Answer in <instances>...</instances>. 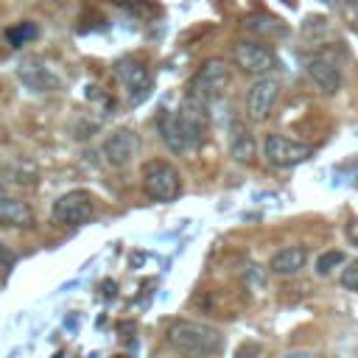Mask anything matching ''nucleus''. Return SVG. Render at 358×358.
Returning <instances> with one entry per match:
<instances>
[{
	"mask_svg": "<svg viewBox=\"0 0 358 358\" xmlns=\"http://www.w3.org/2000/svg\"><path fill=\"white\" fill-rule=\"evenodd\" d=\"M280 95V81L274 76H257L246 92V115L255 123H263L271 115V106Z\"/></svg>",
	"mask_w": 358,
	"mask_h": 358,
	"instance_id": "7",
	"label": "nucleus"
},
{
	"mask_svg": "<svg viewBox=\"0 0 358 358\" xmlns=\"http://www.w3.org/2000/svg\"><path fill=\"white\" fill-rule=\"evenodd\" d=\"M20 81L36 92H48V90H56L59 87V78L48 70V64H42L39 59H25L20 62V70H17Z\"/></svg>",
	"mask_w": 358,
	"mask_h": 358,
	"instance_id": "12",
	"label": "nucleus"
},
{
	"mask_svg": "<svg viewBox=\"0 0 358 358\" xmlns=\"http://www.w3.org/2000/svg\"><path fill=\"white\" fill-rule=\"evenodd\" d=\"M31 36H36V28H34V25H25V31H22V28L8 31V39H11L14 45H20V42H25V39H31Z\"/></svg>",
	"mask_w": 358,
	"mask_h": 358,
	"instance_id": "19",
	"label": "nucleus"
},
{
	"mask_svg": "<svg viewBox=\"0 0 358 358\" xmlns=\"http://www.w3.org/2000/svg\"><path fill=\"white\" fill-rule=\"evenodd\" d=\"M263 157L274 168H294V165H299V162H305V159L313 157V145L299 143V140H291L285 134H266V140H263Z\"/></svg>",
	"mask_w": 358,
	"mask_h": 358,
	"instance_id": "3",
	"label": "nucleus"
},
{
	"mask_svg": "<svg viewBox=\"0 0 358 358\" xmlns=\"http://www.w3.org/2000/svg\"><path fill=\"white\" fill-rule=\"evenodd\" d=\"M117 8L129 11V14H137V17H145L151 11V3L148 0H112Z\"/></svg>",
	"mask_w": 358,
	"mask_h": 358,
	"instance_id": "17",
	"label": "nucleus"
},
{
	"mask_svg": "<svg viewBox=\"0 0 358 358\" xmlns=\"http://www.w3.org/2000/svg\"><path fill=\"white\" fill-rule=\"evenodd\" d=\"M285 358H310L308 352H294V355H285Z\"/></svg>",
	"mask_w": 358,
	"mask_h": 358,
	"instance_id": "22",
	"label": "nucleus"
},
{
	"mask_svg": "<svg viewBox=\"0 0 358 358\" xmlns=\"http://www.w3.org/2000/svg\"><path fill=\"white\" fill-rule=\"evenodd\" d=\"M229 154H232L235 162H252V157H255V140H252L249 129L241 126V123L232 126V134H229Z\"/></svg>",
	"mask_w": 358,
	"mask_h": 358,
	"instance_id": "15",
	"label": "nucleus"
},
{
	"mask_svg": "<svg viewBox=\"0 0 358 358\" xmlns=\"http://www.w3.org/2000/svg\"><path fill=\"white\" fill-rule=\"evenodd\" d=\"M137 148H140V137H137L131 129H117V131H112V134L103 140L101 154H103L106 165L123 168V165L137 154Z\"/></svg>",
	"mask_w": 358,
	"mask_h": 358,
	"instance_id": "8",
	"label": "nucleus"
},
{
	"mask_svg": "<svg viewBox=\"0 0 358 358\" xmlns=\"http://www.w3.org/2000/svg\"><path fill=\"white\" fill-rule=\"evenodd\" d=\"M341 3H344V11H350V14L358 17V0H341Z\"/></svg>",
	"mask_w": 358,
	"mask_h": 358,
	"instance_id": "21",
	"label": "nucleus"
},
{
	"mask_svg": "<svg viewBox=\"0 0 358 358\" xmlns=\"http://www.w3.org/2000/svg\"><path fill=\"white\" fill-rule=\"evenodd\" d=\"M341 285L347 291H355L358 294V260H352V263H347L341 268Z\"/></svg>",
	"mask_w": 358,
	"mask_h": 358,
	"instance_id": "18",
	"label": "nucleus"
},
{
	"mask_svg": "<svg viewBox=\"0 0 358 358\" xmlns=\"http://www.w3.org/2000/svg\"><path fill=\"white\" fill-rule=\"evenodd\" d=\"M143 190L151 201H173L182 193V176L171 162L151 159L143 165Z\"/></svg>",
	"mask_w": 358,
	"mask_h": 358,
	"instance_id": "2",
	"label": "nucleus"
},
{
	"mask_svg": "<svg viewBox=\"0 0 358 358\" xmlns=\"http://www.w3.org/2000/svg\"><path fill=\"white\" fill-rule=\"evenodd\" d=\"M305 73L310 76V81L324 92V95H336L341 90V70L336 67L333 59L316 53V56H305Z\"/></svg>",
	"mask_w": 358,
	"mask_h": 358,
	"instance_id": "9",
	"label": "nucleus"
},
{
	"mask_svg": "<svg viewBox=\"0 0 358 358\" xmlns=\"http://www.w3.org/2000/svg\"><path fill=\"white\" fill-rule=\"evenodd\" d=\"M159 134H162V143L168 145V151H173V154H190V151H196V143L182 129L176 112H165L159 117Z\"/></svg>",
	"mask_w": 358,
	"mask_h": 358,
	"instance_id": "11",
	"label": "nucleus"
},
{
	"mask_svg": "<svg viewBox=\"0 0 358 358\" xmlns=\"http://www.w3.org/2000/svg\"><path fill=\"white\" fill-rule=\"evenodd\" d=\"M0 227H34V210L28 201L0 196Z\"/></svg>",
	"mask_w": 358,
	"mask_h": 358,
	"instance_id": "14",
	"label": "nucleus"
},
{
	"mask_svg": "<svg viewBox=\"0 0 358 358\" xmlns=\"http://www.w3.org/2000/svg\"><path fill=\"white\" fill-rule=\"evenodd\" d=\"M227 84H229V67H227V62H224V59H207V62L193 73V78H190V84H187V92H190V95H199V98H204V101H210V98L221 95Z\"/></svg>",
	"mask_w": 358,
	"mask_h": 358,
	"instance_id": "6",
	"label": "nucleus"
},
{
	"mask_svg": "<svg viewBox=\"0 0 358 358\" xmlns=\"http://www.w3.org/2000/svg\"><path fill=\"white\" fill-rule=\"evenodd\" d=\"M165 338L176 352L190 355V358H210V355L221 352V347H224V336L218 327L204 324V322H193V319L171 322Z\"/></svg>",
	"mask_w": 358,
	"mask_h": 358,
	"instance_id": "1",
	"label": "nucleus"
},
{
	"mask_svg": "<svg viewBox=\"0 0 358 358\" xmlns=\"http://www.w3.org/2000/svg\"><path fill=\"white\" fill-rule=\"evenodd\" d=\"M50 215H53L56 224L81 227V224H87L95 215V199L87 190H70V193H64V196H59L53 201Z\"/></svg>",
	"mask_w": 358,
	"mask_h": 358,
	"instance_id": "5",
	"label": "nucleus"
},
{
	"mask_svg": "<svg viewBox=\"0 0 358 358\" xmlns=\"http://www.w3.org/2000/svg\"><path fill=\"white\" fill-rule=\"evenodd\" d=\"M17 263V255L6 246V243H0V268H8V266H14Z\"/></svg>",
	"mask_w": 358,
	"mask_h": 358,
	"instance_id": "20",
	"label": "nucleus"
},
{
	"mask_svg": "<svg viewBox=\"0 0 358 358\" xmlns=\"http://www.w3.org/2000/svg\"><path fill=\"white\" fill-rule=\"evenodd\" d=\"M0 196H6V193H3V182H0Z\"/></svg>",
	"mask_w": 358,
	"mask_h": 358,
	"instance_id": "23",
	"label": "nucleus"
},
{
	"mask_svg": "<svg viewBox=\"0 0 358 358\" xmlns=\"http://www.w3.org/2000/svg\"><path fill=\"white\" fill-rule=\"evenodd\" d=\"M115 76L126 84V90L131 92V101L145 98L148 90H151V73L134 59H117L115 62Z\"/></svg>",
	"mask_w": 358,
	"mask_h": 358,
	"instance_id": "10",
	"label": "nucleus"
},
{
	"mask_svg": "<svg viewBox=\"0 0 358 358\" xmlns=\"http://www.w3.org/2000/svg\"><path fill=\"white\" fill-rule=\"evenodd\" d=\"M336 266H344V252H324L319 260H316V274H330Z\"/></svg>",
	"mask_w": 358,
	"mask_h": 358,
	"instance_id": "16",
	"label": "nucleus"
},
{
	"mask_svg": "<svg viewBox=\"0 0 358 358\" xmlns=\"http://www.w3.org/2000/svg\"><path fill=\"white\" fill-rule=\"evenodd\" d=\"M305 263H308V252L302 246H285L268 260V271L277 277H294L296 271L305 268Z\"/></svg>",
	"mask_w": 358,
	"mask_h": 358,
	"instance_id": "13",
	"label": "nucleus"
},
{
	"mask_svg": "<svg viewBox=\"0 0 358 358\" xmlns=\"http://www.w3.org/2000/svg\"><path fill=\"white\" fill-rule=\"evenodd\" d=\"M232 62L241 73H249V76H268L277 64L274 59V50L257 39H241L232 45Z\"/></svg>",
	"mask_w": 358,
	"mask_h": 358,
	"instance_id": "4",
	"label": "nucleus"
}]
</instances>
